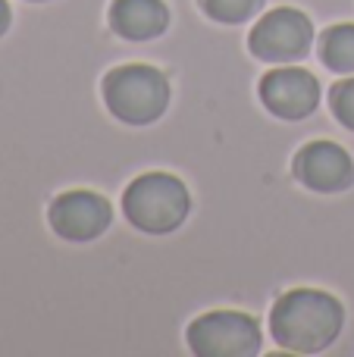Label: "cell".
<instances>
[{
    "mask_svg": "<svg viewBox=\"0 0 354 357\" xmlns=\"http://www.w3.org/2000/svg\"><path fill=\"white\" fill-rule=\"evenodd\" d=\"M320 60L336 73H354V25H332L320 38Z\"/></svg>",
    "mask_w": 354,
    "mask_h": 357,
    "instance_id": "cell-10",
    "label": "cell"
},
{
    "mask_svg": "<svg viewBox=\"0 0 354 357\" xmlns=\"http://www.w3.org/2000/svg\"><path fill=\"white\" fill-rule=\"evenodd\" d=\"M311 38H314L311 19L301 10L279 6V10L261 16V22L251 29L248 47H251V54L267 63H292L307 54Z\"/></svg>",
    "mask_w": 354,
    "mask_h": 357,
    "instance_id": "cell-5",
    "label": "cell"
},
{
    "mask_svg": "<svg viewBox=\"0 0 354 357\" xmlns=\"http://www.w3.org/2000/svg\"><path fill=\"white\" fill-rule=\"evenodd\" d=\"M104 100L116 119L132 126H148L167 110L169 82L160 69L144 66V63L116 66L104 79Z\"/></svg>",
    "mask_w": 354,
    "mask_h": 357,
    "instance_id": "cell-3",
    "label": "cell"
},
{
    "mask_svg": "<svg viewBox=\"0 0 354 357\" xmlns=\"http://www.w3.org/2000/svg\"><path fill=\"white\" fill-rule=\"evenodd\" d=\"M6 25H10V6H6V0H0V35L6 31Z\"/></svg>",
    "mask_w": 354,
    "mask_h": 357,
    "instance_id": "cell-13",
    "label": "cell"
},
{
    "mask_svg": "<svg viewBox=\"0 0 354 357\" xmlns=\"http://www.w3.org/2000/svg\"><path fill=\"white\" fill-rule=\"evenodd\" d=\"M345 310L339 298L320 289H292L273 304L270 329L282 348L298 354H314L339 339Z\"/></svg>",
    "mask_w": 354,
    "mask_h": 357,
    "instance_id": "cell-1",
    "label": "cell"
},
{
    "mask_svg": "<svg viewBox=\"0 0 354 357\" xmlns=\"http://www.w3.org/2000/svg\"><path fill=\"white\" fill-rule=\"evenodd\" d=\"M110 25L125 41H151L169 25V10L163 0H113Z\"/></svg>",
    "mask_w": 354,
    "mask_h": 357,
    "instance_id": "cell-9",
    "label": "cell"
},
{
    "mask_svg": "<svg viewBox=\"0 0 354 357\" xmlns=\"http://www.w3.org/2000/svg\"><path fill=\"white\" fill-rule=\"evenodd\" d=\"M330 107H332V113L339 116V123H342L345 129H354V75L345 79V82H339V85H332Z\"/></svg>",
    "mask_w": 354,
    "mask_h": 357,
    "instance_id": "cell-12",
    "label": "cell"
},
{
    "mask_svg": "<svg viewBox=\"0 0 354 357\" xmlns=\"http://www.w3.org/2000/svg\"><path fill=\"white\" fill-rule=\"evenodd\" d=\"M261 100L282 119H305L320 104V82L301 66L270 69L261 79Z\"/></svg>",
    "mask_w": 354,
    "mask_h": 357,
    "instance_id": "cell-6",
    "label": "cell"
},
{
    "mask_svg": "<svg viewBox=\"0 0 354 357\" xmlns=\"http://www.w3.org/2000/svg\"><path fill=\"white\" fill-rule=\"evenodd\" d=\"M188 188L169 173H144L125 188L123 210L135 229L148 235H167L188 216Z\"/></svg>",
    "mask_w": 354,
    "mask_h": 357,
    "instance_id": "cell-2",
    "label": "cell"
},
{
    "mask_svg": "<svg viewBox=\"0 0 354 357\" xmlns=\"http://www.w3.org/2000/svg\"><path fill=\"white\" fill-rule=\"evenodd\" d=\"M295 176L311 191H342L354 178V163L348 151L332 142H311L295 157Z\"/></svg>",
    "mask_w": 354,
    "mask_h": 357,
    "instance_id": "cell-8",
    "label": "cell"
},
{
    "mask_svg": "<svg viewBox=\"0 0 354 357\" xmlns=\"http://www.w3.org/2000/svg\"><path fill=\"white\" fill-rule=\"evenodd\" d=\"M263 0H201L204 13L217 22H245L261 10Z\"/></svg>",
    "mask_w": 354,
    "mask_h": 357,
    "instance_id": "cell-11",
    "label": "cell"
},
{
    "mask_svg": "<svg viewBox=\"0 0 354 357\" xmlns=\"http://www.w3.org/2000/svg\"><path fill=\"white\" fill-rule=\"evenodd\" d=\"M50 226L66 241H91L110 226V204L94 191H63L50 204Z\"/></svg>",
    "mask_w": 354,
    "mask_h": 357,
    "instance_id": "cell-7",
    "label": "cell"
},
{
    "mask_svg": "<svg viewBox=\"0 0 354 357\" xmlns=\"http://www.w3.org/2000/svg\"><path fill=\"white\" fill-rule=\"evenodd\" d=\"M188 348L201 357H251L261 351V326L238 310H213L188 326Z\"/></svg>",
    "mask_w": 354,
    "mask_h": 357,
    "instance_id": "cell-4",
    "label": "cell"
}]
</instances>
